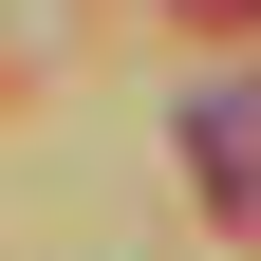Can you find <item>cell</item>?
I'll return each mask as SVG.
<instances>
[{"label": "cell", "instance_id": "cell-1", "mask_svg": "<svg viewBox=\"0 0 261 261\" xmlns=\"http://www.w3.org/2000/svg\"><path fill=\"white\" fill-rule=\"evenodd\" d=\"M187 149H205V205L261 243V93H205V112H187Z\"/></svg>", "mask_w": 261, "mask_h": 261}, {"label": "cell", "instance_id": "cell-2", "mask_svg": "<svg viewBox=\"0 0 261 261\" xmlns=\"http://www.w3.org/2000/svg\"><path fill=\"white\" fill-rule=\"evenodd\" d=\"M187 19H261V0H187Z\"/></svg>", "mask_w": 261, "mask_h": 261}]
</instances>
